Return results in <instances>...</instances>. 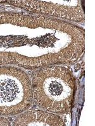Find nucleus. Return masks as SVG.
<instances>
[{
	"instance_id": "nucleus-1",
	"label": "nucleus",
	"mask_w": 95,
	"mask_h": 126,
	"mask_svg": "<svg viewBox=\"0 0 95 126\" xmlns=\"http://www.w3.org/2000/svg\"><path fill=\"white\" fill-rule=\"evenodd\" d=\"M34 102L52 113L71 111L75 94V79L72 71L56 66L41 68L32 78Z\"/></svg>"
},
{
	"instance_id": "nucleus-2",
	"label": "nucleus",
	"mask_w": 95,
	"mask_h": 126,
	"mask_svg": "<svg viewBox=\"0 0 95 126\" xmlns=\"http://www.w3.org/2000/svg\"><path fill=\"white\" fill-rule=\"evenodd\" d=\"M32 102V85L27 73L19 67H0V115L22 113Z\"/></svg>"
},
{
	"instance_id": "nucleus-3",
	"label": "nucleus",
	"mask_w": 95,
	"mask_h": 126,
	"mask_svg": "<svg viewBox=\"0 0 95 126\" xmlns=\"http://www.w3.org/2000/svg\"><path fill=\"white\" fill-rule=\"evenodd\" d=\"M13 126H63L60 117L53 113L33 110L23 113L16 119Z\"/></svg>"
},
{
	"instance_id": "nucleus-4",
	"label": "nucleus",
	"mask_w": 95,
	"mask_h": 126,
	"mask_svg": "<svg viewBox=\"0 0 95 126\" xmlns=\"http://www.w3.org/2000/svg\"><path fill=\"white\" fill-rule=\"evenodd\" d=\"M10 122L7 119L0 117V126H10Z\"/></svg>"
}]
</instances>
